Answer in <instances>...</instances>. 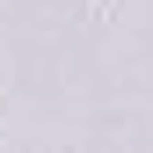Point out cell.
<instances>
[{
  "mask_svg": "<svg viewBox=\"0 0 153 153\" xmlns=\"http://www.w3.org/2000/svg\"><path fill=\"white\" fill-rule=\"evenodd\" d=\"M80 7H88V15H109V0H80Z\"/></svg>",
  "mask_w": 153,
  "mask_h": 153,
  "instance_id": "obj_1",
  "label": "cell"
}]
</instances>
